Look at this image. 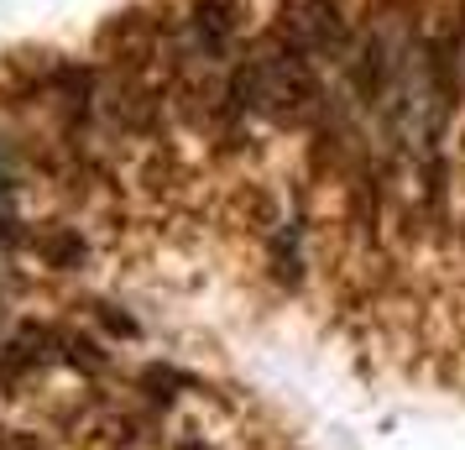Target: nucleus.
Returning a JSON list of instances; mask_svg holds the SVG:
<instances>
[{"label": "nucleus", "mask_w": 465, "mask_h": 450, "mask_svg": "<svg viewBox=\"0 0 465 450\" xmlns=\"http://www.w3.org/2000/svg\"><path fill=\"white\" fill-rule=\"evenodd\" d=\"M11 210V163H5V152H0V215Z\"/></svg>", "instance_id": "obj_1"}, {"label": "nucleus", "mask_w": 465, "mask_h": 450, "mask_svg": "<svg viewBox=\"0 0 465 450\" xmlns=\"http://www.w3.org/2000/svg\"><path fill=\"white\" fill-rule=\"evenodd\" d=\"M460 53H465V22H460Z\"/></svg>", "instance_id": "obj_2"}, {"label": "nucleus", "mask_w": 465, "mask_h": 450, "mask_svg": "<svg viewBox=\"0 0 465 450\" xmlns=\"http://www.w3.org/2000/svg\"><path fill=\"white\" fill-rule=\"evenodd\" d=\"M0 445H11V440H5V429H0Z\"/></svg>", "instance_id": "obj_3"}, {"label": "nucleus", "mask_w": 465, "mask_h": 450, "mask_svg": "<svg viewBox=\"0 0 465 450\" xmlns=\"http://www.w3.org/2000/svg\"><path fill=\"white\" fill-rule=\"evenodd\" d=\"M183 450H199V445H183Z\"/></svg>", "instance_id": "obj_4"}]
</instances>
